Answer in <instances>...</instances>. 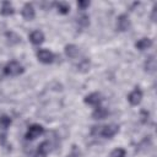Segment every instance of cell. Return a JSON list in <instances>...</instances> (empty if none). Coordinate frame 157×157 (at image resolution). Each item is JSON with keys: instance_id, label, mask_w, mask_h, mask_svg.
<instances>
[{"instance_id": "1", "label": "cell", "mask_w": 157, "mask_h": 157, "mask_svg": "<svg viewBox=\"0 0 157 157\" xmlns=\"http://www.w3.org/2000/svg\"><path fill=\"white\" fill-rule=\"evenodd\" d=\"M119 131V126L117 124H108V125H96L91 129V135L93 136H102L104 139L113 137Z\"/></svg>"}, {"instance_id": "2", "label": "cell", "mask_w": 157, "mask_h": 157, "mask_svg": "<svg viewBox=\"0 0 157 157\" xmlns=\"http://www.w3.org/2000/svg\"><path fill=\"white\" fill-rule=\"evenodd\" d=\"M23 71H25L23 66H22L18 61H16V60L9 61V63L5 65V67H4V74H5L6 76H18V75H21Z\"/></svg>"}, {"instance_id": "3", "label": "cell", "mask_w": 157, "mask_h": 157, "mask_svg": "<svg viewBox=\"0 0 157 157\" xmlns=\"http://www.w3.org/2000/svg\"><path fill=\"white\" fill-rule=\"evenodd\" d=\"M43 132H44V128H43L42 125H39V124H32V125L27 129V132H26L25 137H26V140L32 141V140L39 137Z\"/></svg>"}, {"instance_id": "4", "label": "cell", "mask_w": 157, "mask_h": 157, "mask_svg": "<svg viewBox=\"0 0 157 157\" xmlns=\"http://www.w3.org/2000/svg\"><path fill=\"white\" fill-rule=\"evenodd\" d=\"M36 55H37V59L43 64H50L54 61V58H55L54 54L48 49H38Z\"/></svg>"}, {"instance_id": "5", "label": "cell", "mask_w": 157, "mask_h": 157, "mask_svg": "<svg viewBox=\"0 0 157 157\" xmlns=\"http://www.w3.org/2000/svg\"><path fill=\"white\" fill-rule=\"evenodd\" d=\"M83 101H85L86 104H90V105H93V107H98V105H101L103 98H102L101 93H98V92H92V93L87 94Z\"/></svg>"}, {"instance_id": "6", "label": "cell", "mask_w": 157, "mask_h": 157, "mask_svg": "<svg viewBox=\"0 0 157 157\" xmlns=\"http://www.w3.org/2000/svg\"><path fill=\"white\" fill-rule=\"evenodd\" d=\"M22 17L26 20V21H32L34 17H36V10L33 7V5L31 2H26L22 7Z\"/></svg>"}, {"instance_id": "7", "label": "cell", "mask_w": 157, "mask_h": 157, "mask_svg": "<svg viewBox=\"0 0 157 157\" xmlns=\"http://www.w3.org/2000/svg\"><path fill=\"white\" fill-rule=\"evenodd\" d=\"M142 99V91L139 87H135L128 96V101L131 105H137Z\"/></svg>"}, {"instance_id": "8", "label": "cell", "mask_w": 157, "mask_h": 157, "mask_svg": "<svg viewBox=\"0 0 157 157\" xmlns=\"http://www.w3.org/2000/svg\"><path fill=\"white\" fill-rule=\"evenodd\" d=\"M130 27V20L128 17V15L123 13L120 16H118L117 18V29L120 31V32H125L128 31Z\"/></svg>"}, {"instance_id": "9", "label": "cell", "mask_w": 157, "mask_h": 157, "mask_svg": "<svg viewBox=\"0 0 157 157\" xmlns=\"http://www.w3.org/2000/svg\"><path fill=\"white\" fill-rule=\"evenodd\" d=\"M29 40H31L32 44L39 45V44H42V43L44 42V33H43L42 31L36 29V31L31 32V34H29Z\"/></svg>"}, {"instance_id": "10", "label": "cell", "mask_w": 157, "mask_h": 157, "mask_svg": "<svg viewBox=\"0 0 157 157\" xmlns=\"http://www.w3.org/2000/svg\"><path fill=\"white\" fill-rule=\"evenodd\" d=\"M64 53L67 58H71V59H75L80 54V50H78V47L75 45V44H66L65 45V49H64Z\"/></svg>"}, {"instance_id": "11", "label": "cell", "mask_w": 157, "mask_h": 157, "mask_svg": "<svg viewBox=\"0 0 157 157\" xmlns=\"http://www.w3.org/2000/svg\"><path fill=\"white\" fill-rule=\"evenodd\" d=\"M108 114H109V112H108L107 108L98 105V107H96L94 110L92 112V118H93V119H99V120H101V119H105V118L108 117Z\"/></svg>"}, {"instance_id": "12", "label": "cell", "mask_w": 157, "mask_h": 157, "mask_svg": "<svg viewBox=\"0 0 157 157\" xmlns=\"http://www.w3.org/2000/svg\"><path fill=\"white\" fill-rule=\"evenodd\" d=\"M144 69H145V71L148 72V74H153V72H155V70H156V59H155V55H150V56L145 60Z\"/></svg>"}, {"instance_id": "13", "label": "cell", "mask_w": 157, "mask_h": 157, "mask_svg": "<svg viewBox=\"0 0 157 157\" xmlns=\"http://www.w3.org/2000/svg\"><path fill=\"white\" fill-rule=\"evenodd\" d=\"M48 152H49V142L43 141L42 144H39V146H38L36 153L33 155V157H45Z\"/></svg>"}, {"instance_id": "14", "label": "cell", "mask_w": 157, "mask_h": 157, "mask_svg": "<svg viewBox=\"0 0 157 157\" xmlns=\"http://www.w3.org/2000/svg\"><path fill=\"white\" fill-rule=\"evenodd\" d=\"M15 12V9L12 6V4L10 1H2L1 4V9H0V13L2 16H10Z\"/></svg>"}, {"instance_id": "15", "label": "cell", "mask_w": 157, "mask_h": 157, "mask_svg": "<svg viewBox=\"0 0 157 157\" xmlns=\"http://www.w3.org/2000/svg\"><path fill=\"white\" fill-rule=\"evenodd\" d=\"M151 45H152V39L146 38V37L139 39V40L135 43V48L139 49V50H146V49H148Z\"/></svg>"}, {"instance_id": "16", "label": "cell", "mask_w": 157, "mask_h": 157, "mask_svg": "<svg viewBox=\"0 0 157 157\" xmlns=\"http://www.w3.org/2000/svg\"><path fill=\"white\" fill-rule=\"evenodd\" d=\"M90 65H91L90 60H88L87 58H83V59H81V60L78 61V64L76 65V69H77V71H80V72H87V71L90 70Z\"/></svg>"}, {"instance_id": "17", "label": "cell", "mask_w": 157, "mask_h": 157, "mask_svg": "<svg viewBox=\"0 0 157 157\" xmlns=\"http://www.w3.org/2000/svg\"><path fill=\"white\" fill-rule=\"evenodd\" d=\"M55 6L58 9V12L61 13V15H66L70 11V5L67 2H65V1H59V2L55 4Z\"/></svg>"}, {"instance_id": "18", "label": "cell", "mask_w": 157, "mask_h": 157, "mask_svg": "<svg viewBox=\"0 0 157 157\" xmlns=\"http://www.w3.org/2000/svg\"><path fill=\"white\" fill-rule=\"evenodd\" d=\"M5 36H6V38H7V40H9L10 44H18V43L21 42V37H20L17 33L12 32V31L6 32Z\"/></svg>"}, {"instance_id": "19", "label": "cell", "mask_w": 157, "mask_h": 157, "mask_svg": "<svg viewBox=\"0 0 157 157\" xmlns=\"http://www.w3.org/2000/svg\"><path fill=\"white\" fill-rule=\"evenodd\" d=\"M11 125V118L9 115H1L0 117V129L6 130Z\"/></svg>"}, {"instance_id": "20", "label": "cell", "mask_w": 157, "mask_h": 157, "mask_svg": "<svg viewBox=\"0 0 157 157\" xmlns=\"http://www.w3.org/2000/svg\"><path fill=\"white\" fill-rule=\"evenodd\" d=\"M77 23L81 26V27H87L90 25V18L86 13H82L77 17Z\"/></svg>"}, {"instance_id": "21", "label": "cell", "mask_w": 157, "mask_h": 157, "mask_svg": "<svg viewBox=\"0 0 157 157\" xmlns=\"http://www.w3.org/2000/svg\"><path fill=\"white\" fill-rule=\"evenodd\" d=\"M109 157H125V150L124 148H115L110 152Z\"/></svg>"}, {"instance_id": "22", "label": "cell", "mask_w": 157, "mask_h": 157, "mask_svg": "<svg viewBox=\"0 0 157 157\" xmlns=\"http://www.w3.org/2000/svg\"><path fill=\"white\" fill-rule=\"evenodd\" d=\"M88 6H90V1H78L77 2V7H80L81 10H85Z\"/></svg>"}, {"instance_id": "23", "label": "cell", "mask_w": 157, "mask_h": 157, "mask_svg": "<svg viewBox=\"0 0 157 157\" xmlns=\"http://www.w3.org/2000/svg\"><path fill=\"white\" fill-rule=\"evenodd\" d=\"M67 157H80V152L76 150V146H72V152L67 155Z\"/></svg>"}, {"instance_id": "24", "label": "cell", "mask_w": 157, "mask_h": 157, "mask_svg": "<svg viewBox=\"0 0 157 157\" xmlns=\"http://www.w3.org/2000/svg\"><path fill=\"white\" fill-rule=\"evenodd\" d=\"M151 20L155 22L156 21V6H153V9H152V13H151Z\"/></svg>"}]
</instances>
